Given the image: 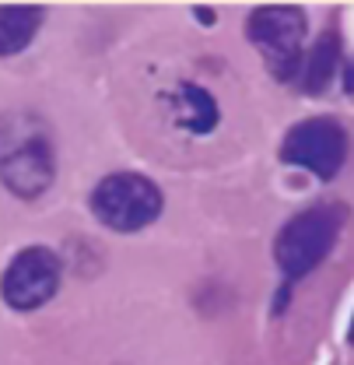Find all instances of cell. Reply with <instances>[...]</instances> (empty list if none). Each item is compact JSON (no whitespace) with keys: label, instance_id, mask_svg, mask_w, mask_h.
<instances>
[{"label":"cell","instance_id":"3957f363","mask_svg":"<svg viewBox=\"0 0 354 365\" xmlns=\"http://www.w3.org/2000/svg\"><path fill=\"white\" fill-rule=\"evenodd\" d=\"M249 43L264 53L274 81H295L302 71L306 43V14L291 4H266L246 18Z\"/></svg>","mask_w":354,"mask_h":365},{"label":"cell","instance_id":"6da1fadb","mask_svg":"<svg viewBox=\"0 0 354 365\" xmlns=\"http://www.w3.org/2000/svg\"><path fill=\"white\" fill-rule=\"evenodd\" d=\"M0 180L14 197H39L56 180V151L36 116L11 113L0 120Z\"/></svg>","mask_w":354,"mask_h":365},{"label":"cell","instance_id":"7a4b0ae2","mask_svg":"<svg viewBox=\"0 0 354 365\" xmlns=\"http://www.w3.org/2000/svg\"><path fill=\"white\" fill-rule=\"evenodd\" d=\"M344 228V207L337 204H316L298 211L274 239V260L284 271L288 284L312 274L337 246V235Z\"/></svg>","mask_w":354,"mask_h":365},{"label":"cell","instance_id":"8992f818","mask_svg":"<svg viewBox=\"0 0 354 365\" xmlns=\"http://www.w3.org/2000/svg\"><path fill=\"white\" fill-rule=\"evenodd\" d=\"M60 274H63V267H60V257H56L53 250L28 246V250H21V253L7 264L4 281H0V295H4V302H7L11 309H18V313L39 309V306H46V302L56 295Z\"/></svg>","mask_w":354,"mask_h":365},{"label":"cell","instance_id":"9c48e42d","mask_svg":"<svg viewBox=\"0 0 354 365\" xmlns=\"http://www.w3.org/2000/svg\"><path fill=\"white\" fill-rule=\"evenodd\" d=\"M43 25V7L36 4H4L0 7V56H14L36 39Z\"/></svg>","mask_w":354,"mask_h":365},{"label":"cell","instance_id":"277c9868","mask_svg":"<svg viewBox=\"0 0 354 365\" xmlns=\"http://www.w3.org/2000/svg\"><path fill=\"white\" fill-rule=\"evenodd\" d=\"M91 215L113 232H140L162 215V190L140 173H113L91 190Z\"/></svg>","mask_w":354,"mask_h":365},{"label":"cell","instance_id":"8fae6325","mask_svg":"<svg viewBox=\"0 0 354 365\" xmlns=\"http://www.w3.org/2000/svg\"><path fill=\"white\" fill-rule=\"evenodd\" d=\"M348 341H351V348H354V319H351V330H348Z\"/></svg>","mask_w":354,"mask_h":365},{"label":"cell","instance_id":"30bf717a","mask_svg":"<svg viewBox=\"0 0 354 365\" xmlns=\"http://www.w3.org/2000/svg\"><path fill=\"white\" fill-rule=\"evenodd\" d=\"M348 78H344V88H348V95H354V60L348 63V71H344Z\"/></svg>","mask_w":354,"mask_h":365},{"label":"cell","instance_id":"ba28073f","mask_svg":"<svg viewBox=\"0 0 354 365\" xmlns=\"http://www.w3.org/2000/svg\"><path fill=\"white\" fill-rule=\"evenodd\" d=\"M172 109H176V120L189 134H211L218 127V120H222L214 95L207 88H200V85H179Z\"/></svg>","mask_w":354,"mask_h":365},{"label":"cell","instance_id":"5b68a950","mask_svg":"<svg viewBox=\"0 0 354 365\" xmlns=\"http://www.w3.org/2000/svg\"><path fill=\"white\" fill-rule=\"evenodd\" d=\"M281 158L288 165H298L312 176H319V180H333L344 169V158H348V130L330 116L302 120L284 137Z\"/></svg>","mask_w":354,"mask_h":365},{"label":"cell","instance_id":"52a82bcc","mask_svg":"<svg viewBox=\"0 0 354 365\" xmlns=\"http://www.w3.org/2000/svg\"><path fill=\"white\" fill-rule=\"evenodd\" d=\"M337 63H340V39L337 32H323L316 46H309L302 71H298V88L306 95H319L330 88V81L337 78Z\"/></svg>","mask_w":354,"mask_h":365}]
</instances>
